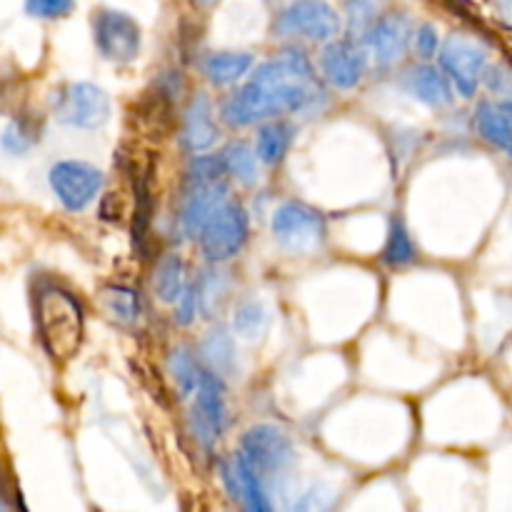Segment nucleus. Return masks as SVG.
Segmentation results:
<instances>
[{"label": "nucleus", "instance_id": "c9c22d12", "mask_svg": "<svg viewBox=\"0 0 512 512\" xmlns=\"http://www.w3.org/2000/svg\"><path fill=\"white\" fill-rule=\"evenodd\" d=\"M500 8H503V15L512 23V0H503V5H500Z\"/></svg>", "mask_w": 512, "mask_h": 512}, {"label": "nucleus", "instance_id": "a878e982", "mask_svg": "<svg viewBox=\"0 0 512 512\" xmlns=\"http://www.w3.org/2000/svg\"><path fill=\"white\" fill-rule=\"evenodd\" d=\"M418 253H415V243L410 238L408 228L400 218H393L388 230V240H385L383 248V260L390 268H405V265L415 263Z\"/></svg>", "mask_w": 512, "mask_h": 512}, {"label": "nucleus", "instance_id": "7ed1b4c3", "mask_svg": "<svg viewBox=\"0 0 512 512\" xmlns=\"http://www.w3.org/2000/svg\"><path fill=\"white\" fill-rule=\"evenodd\" d=\"M278 38H305L330 43L340 33V15L328 0H293L273 23Z\"/></svg>", "mask_w": 512, "mask_h": 512}, {"label": "nucleus", "instance_id": "2eb2a0df", "mask_svg": "<svg viewBox=\"0 0 512 512\" xmlns=\"http://www.w3.org/2000/svg\"><path fill=\"white\" fill-rule=\"evenodd\" d=\"M223 480L235 503L243 505V512H273L268 493H265V480L255 473L243 453H235L233 458L225 460Z\"/></svg>", "mask_w": 512, "mask_h": 512}, {"label": "nucleus", "instance_id": "39448f33", "mask_svg": "<svg viewBox=\"0 0 512 512\" xmlns=\"http://www.w3.org/2000/svg\"><path fill=\"white\" fill-rule=\"evenodd\" d=\"M240 453L248 458L263 480H275L290 470L295 460L293 440L278 425H253L240 440Z\"/></svg>", "mask_w": 512, "mask_h": 512}, {"label": "nucleus", "instance_id": "f03ea898", "mask_svg": "<svg viewBox=\"0 0 512 512\" xmlns=\"http://www.w3.org/2000/svg\"><path fill=\"white\" fill-rule=\"evenodd\" d=\"M38 333L50 358L70 360L83 343V310L73 295L48 288L38 298Z\"/></svg>", "mask_w": 512, "mask_h": 512}, {"label": "nucleus", "instance_id": "423d86ee", "mask_svg": "<svg viewBox=\"0 0 512 512\" xmlns=\"http://www.w3.org/2000/svg\"><path fill=\"white\" fill-rule=\"evenodd\" d=\"M93 40L105 60L118 65L133 63L143 48V30L133 15L123 10L103 8L93 18Z\"/></svg>", "mask_w": 512, "mask_h": 512}, {"label": "nucleus", "instance_id": "1a4fd4ad", "mask_svg": "<svg viewBox=\"0 0 512 512\" xmlns=\"http://www.w3.org/2000/svg\"><path fill=\"white\" fill-rule=\"evenodd\" d=\"M485 58H488V53L478 40L455 33L440 45L438 65L450 78L455 93L463 95V98H473L485 75Z\"/></svg>", "mask_w": 512, "mask_h": 512}, {"label": "nucleus", "instance_id": "ddd939ff", "mask_svg": "<svg viewBox=\"0 0 512 512\" xmlns=\"http://www.w3.org/2000/svg\"><path fill=\"white\" fill-rule=\"evenodd\" d=\"M413 23L405 13H383L378 23L365 35L370 55L378 65H393L405 55L408 45L413 43Z\"/></svg>", "mask_w": 512, "mask_h": 512}, {"label": "nucleus", "instance_id": "cd10ccee", "mask_svg": "<svg viewBox=\"0 0 512 512\" xmlns=\"http://www.w3.org/2000/svg\"><path fill=\"white\" fill-rule=\"evenodd\" d=\"M383 15V0H345L350 38H365Z\"/></svg>", "mask_w": 512, "mask_h": 512}, {"label": "nucleus", "instance_id": "4468645a", "mask_svg": "<svg viewBox=\"0 0 512 512\" xmlns=\"http://www.w3.org/2000/svg\"><path fill=\"white\" fill-rule=\"evenodd\" d=\"M218 120H215L213 100L208 93H195L183 110V125H180V145L188 153L200 155L218 143Z\"/></svg>", "mask_w": 512, "mask_h": 512}, {"label": "nucleus", "instance_id": "dca6fc26", "mask_svg": "<svg viewBox=\"0 0 512 512\" xmlns=\"http://www.w3.org/2000/svg\"><path fill=\"white\" fill-rule=\"evenodd\" d=\"M230 200V188L225 180L210 185H195V188H185L183 210H180V223L188 235L203 233L205 223L223 208Z\"/></svg>", "mask_w": 512, "mask_h": 512}, {"label": "nucleus", "instance_id": "6ab92c4d", "mask_svg": "<svg viewBox=\"0 0 512 512\" xmlns=\"http://www.w3.org/2000/svg\"><path fill=\"white\" fill-rule=\"evenodd\" d=\"M255 58L240 50H223V53H210L203 60L205 78L213 85H235L253 70Z\"/></svg>", "mask_w": 512, "mask_h": 512}, {"label": "nucleus", "instance_id": "4be33fe9", "mask_svg": "<svg viewBox=\"0 0 512 512\" xmlns=\"http://www.w3.org/2000/svg\"><path fill=\"white\" fill-rule=\"evenodd\" d=\"M185 288H188V283H185V260L175 253L163 255L158 268H155V295H158V300L178 303Z\"/></svg>", "mask_w": 512, "mask_h": 512}, {"label": "nucleus", "instance_id": "aec40b11", "mask_svg": "<svg viewBox=\"0 0 512 512\" xmlns=\"http://www.w3.org/2000/svg\"><path fill=\"white\" fill-rule=\"evenodd\" d=\"M200 358L205 360L208 370H213L220 378H230L238 368V355H235V340L230 338L228 330L220 328L210 330L200 345Z\"/></svg>", "mask_w": 512, "mask_h": 512}, {"label": "nucleus", "instance_id": "6e6552de", "mask_svg": "<svg viewBox=\"0 0 512 512\" xmlns=\"http://www.w3.org/2000/svg\"><path fill=\"white\" fill-rule=\"evenodd\" d=\"M273 235L290 253H315L325 243V218L310 205L290 200L273 213Z\"/></svg>", "mask_w": 512, "mask_h": 512}, {"label": "nucleus", "instance_id": "2f4dec72", "mask_svg": "<svg viewBox=\"0 0 512 512\" xmlns=\"http://www.w3.org/2000/svg\"><path fill=\"white\" fill-rule=\"evenodd\" d=\"M333 510H335V495L330 493V490L320 488V485L305 490L293 508V512H333Z\"/></svg>", "mask_w": 512, "mask_h": 512}, {"label": "nucleus", "instance_id": "f8f14e48", "mask_svg": "<svg viewBox=\"0 0 512 512\" xmlns=\"http://www.w3.org/2000/svg\"><path fill=\"white\" fill-rule=\"evenodd\" d=\"M368 63L370 50H365L358 38H335L325 43L320 53V73L335 90L358 88L368 73Z\"/></svg>", "mask_w": 512, "mask_h": 512}, {"label": "nucleus", "instance_id": "473e14b6", "mask_svg": "<svg viewBox=\"0 0 512 512\" xmlns=\"http://www.w3.org/2000/svg\"><path fill=\"white\" fill-rule=\"evenodd\" d=\"M178 308H175V323L178 325H190L200 313V290H198V280L195 283H188L185 293L180 295Z\"/></svg>", "mask_w": 512, "mask_h": 512}, {"label": "nucleus", "instance_id": "9d476101", "mask_svg": "<svg viewBox=\"0 0 512 512\" xmlns=\"http://www.w3.org/2000/svg\"><path fill=\"white\" fill-rule=\"evenodd\" d=\"M225 425H228V405H225L223 378L213 370H203V378L195 390L193 410H190V428L198 443L210 450L225 433Z\"/></svg>", "mask_w": 512, "mask_h": 512}, {"label": "nucleus", "instance_id": "f704fd0d", "mask_svg": "<svg viewBox=\"0 0 512 512\" xmlns=\"http://www.w3.org/2000/svg\"><path fill=\"white\" fill-rule=\"evenodd\" d=\"M195 5H198V8H203V10H208V8H215V5L220 3V0H193Z\"/></svg>", "mask_w": 512, "mask_h": 512}, {"label": "nucleus", "instance_id": "20e7f679", "mask_svg": "<svg viewBox=\"0 0 512 512\" xmlns=\"http://www.w3.org/2000/svg\"><path fill=\"white\" fill-rule=\"evenodd\" d=\"M53 115L70 128L95 130L110 120V98L93 83H68L55 93Z\"/></svg>", "mask_w": 512, "mask_h": 512}, {"label": "nucleus", "instance_id": "7c9ffc66", "mask_svg": "<svg viewBox=\"0 0 512 512\" xmlns=\"http://www.w3.org/2000/svg\"><path fill=\"white\" fill-rule=\"evenodd\" d=\"M75 0H25V13L38 20H58L73 10Z\"/></svg>", "mask_w": 512, "mask_h": 512}, {"label": "nucleus", "instance_id": "e433bc0d", "mask_svg": "<svg viewBox=\"0 0 512 512\" xmlns=\"http://www.w3.org/2000/svg\"><path fill=\"white\" fill-rule=\"evenodd\" d=\"M508 153H510V158H512V145H510V148H508Z\"/></svg>", "mask_w": 512, "mask_h": 512}, {"label": "nucleus", "instance_id": "412c9836", "mask_svg": "<svg viewBox=\"0 0 512 512\" xmlns=\"http://www.w3.org/2000/svg\"><path fill=\"white\" fill-rule=\"evenodd\" d=\"M295 128L288 120H265L258 130V140H255V150H258L260 163L278 165L288 153L290 143H293Z\"/></svg>", "mask_w": 512, "mask_h": 512}, {"label": "nucleus", "instance_id": "393cba45", "mask_svg": "<svg viewBox=\"0 0 512 512\" xmlns=\"http://www.w3.org/2000/svg\"><path fill=\"white\" fill-rule=\"evenodd\" d=\"M270 325V313L260 300L245 298L235 305V315H233V328L240 338L245 340H255L268 330Z\"/></svg>", "mask_w": 512, "mask_h": 512}, {"label": "nucleus", "instance_id": "c85d7f7f", "mask_svg": "<svg viewBox=\"0 0 512 512\" xmlns=\"http://www.w3.org/2000/svg\"><path fill=\"white\" fill-rule=\"evenodd\" d=\"M225 175H228V168H225L223 155H195L185 170V188L218 183V180H225Z\"/></svg>", "mask_w": 512, "mask_h": 512}, {"label": "nucleus", "instance_id": "f257e3e1", "mask_svg": "<svg viewBox=\"0 0 512 512\" xmlns=\"http://www.w3.org/2000/svg\"><path fill=\"white\" fill-rule=\"evenodd\" d=\"M323 100L325 93L305 50L285 48L260 63L248 83L223 100L220 118L240 130L288 113H313Z\"/></svg>", "mask_w": 512, "mask_h": 512}, {"label": "nucleus", "instance_id": "b1692460", "mask_svg": "<svg viewBox=\"0 0 512 512\" xmlns=\"http://www.w3.org/2000/svg\"><path fill=\"white\" fill-rule=\"evenodd\" d=\"M220 155H223L228 175H233L235 180L243 185H253L258 180V150L250 148L245 140H230Z\"/></svg>", "mask_w": 512, "mask_h": 512}, {"label": "nucleus", "instance_id": "5701e85b", "mask_svg": "<svg viewBox=\"0 0 512 512\" xmlns=\"http://www.w3.org/2000/svg\"><path fill=\"white\" fill-rule=\"evenodd\" d=\"M170 375H173L175 385H178L180 398H190L198 390L200 378H203V370H200L198 360H195L193 350L188 345H178V348L170 353L168 358Z\"/></svg>", "mask_w": 512, "mask_h": 512}, {"label": "nucleus", "instance_id": "c756f323", "mask_svg": "<svg viewBox=\"0 0 512 512\" xmlns=\"http://www.w3.org/2000/svg\"><path fill=\"white\" fill-rule=\"evenodd\" d=\"M35 145V130L25 120H10L3 130V150L10 155L28 153Z\"/></svg>", "mask_w": 512, "mask_h": 512}, {"label": "nucleus", "instance_id": "0eeeda50", "mask_svg": "<svg viewBox=\"0 0 512 512\" xmlns=\"http://www.w3.org/2000/svg\"><path fill=\"white\" fill-rule=\"evenodd\" d=\"M250 233L248 210L238 200H228L213 218L205 223L200 238V250L210 263H225L243 250Z\"/></svg>", "mask_w": 512, "mask_h": 512}, {"label": "nucleus", "instance_id": "72a5a7b5", "mask_svg": "<svg viewBox=\"0 0 512 512\" xmlns=\"http://www.w3.org/2000/svg\"><path fill=\"white\" fill-rule=\"evenodd\" d=\"M413 48H415V53H418L423 60L435 58V55L440 53L438 30H435L433 25H428V23L420 25V28L415 30V35H413Z\"/></svg>", "mask_w": 512, "mask_h": 512}, {"label": "nucleus", "instance_id": "f3484780", "mask_svg": "<svg viewBox=\"0 0 512 512\" xmlns=\"http://www.w3.org/2000/svg\"><path fill=\"white\" fill-rule=\"evenodd\" d=\"M403 88L430 108H445L453 103V83L440 65L438 68L428 63L410 65L403 73Z\"/></svg>", "mask_w": 512, "mask_h": 512}, {"label": "nucleus", "instance_id": "bb28decb", "mask_svg": "<svg viewBox=\"0 0 512 512\" xmlns=\"http://www.w3.org/2000/svg\"><path fill=\"white\" fill-rule=\"evenodd\" d=\"M103 305L108 310L110 318L120 325H133L140 318V300L138 293L130 288H105L103 290Z\"/></svg>", "mask_w": 512, "mask_h": 512}, {"label": "nucleus", "instance_id": "9b49d317", "mask_svg": "<svg viewBox=\"0 0 512 512\" xmlns=\"http://www.w3.org/2000/svg\"><path fill=\"white\" fill-rule=\"evenodd\" d=\"M50 188L65 210L80 213L98 198L103 188V170L83 160H60L50 168Z\"/></svg>", "mask_w": 512, "mask_h": 512}, {"label": "nucleus", "instance_id": "a211bd4d", "mask_svg": "<svg viewBox=\"0 0 512 512\" xmlns=\"http://www.w3.org/2000/svg\"><path fill=\"white\" fill-rule=\"evenodd\" d=\"M475 128L490 145L508 150L512 145V98L480 100L475 108Z\"/></svg>", "mask_w": 512, "mask_h": 512}]
</instances>
